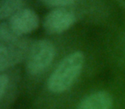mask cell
<instances>
[{
	"mask_svg": "<svg viewBox=\"0 0 125 109\" xmlns=\"http://www.w3.org/2000/svg\"><path fill=\"white\" fill-rule=\"evenodd\" d=\"M76 21V17L72 11L65 8L53 9L45 16L43 26L50 34H59L69 30Z\"/></svg>",
	"mask_w": 125,
	"mask_h": 109,
	"instance_id": "4",
	"label": "cell"
},
{
	"mask_svg": "<svg viewBox=\"0 0 125 109\" xmlns=\"http://www.w3.org/2000/svg\"><path fill=\"white\" fill-rule=\"evenodd\" d=\"M21 38L10 26L9 22L2 21L0 24V42H10Z\"/></svg>",
	"mask_w": 125,
	"mask_h": 109,
	"instance_id": "8",
	"label": "cell"
},
{
	"mask_svg": "<svg viewBox=\"0 0 125 109\" xmlns=\"http://www.w3.org/2000/svg\"><path fill=\"white\" fill-rule=\"evenodd\" d=\"M24 8L23 0H0V20H10Z\"/></svg>",
	"mask_w": 125,
	"mask_h": 109,
	"instance_id": "7",
	"label": "cell"
},
{
	"mask_svg": "<svg viewBox=\"0 0 125 109\" xmlns=\"http://www.w3.org/2000/svg\"><path fill=\"white\" fill-rule=\"evenodd\" d=\"M9 24L15 32L22 37L35 31L40 26L38 14L29 8H24L9 20Z\"/></svg>",
	"mask_w": 125,
	"mask_h": 109,
	"instance_id": "5",
	"label": "cell"
},
{
	"mask_svg": "<svg viewBox=\"0 0 125 109\" xmlns=\"http://www.w3.org/2000/svg\"><path fill=\"white\" fill-rule=\"evenodd\" d=\"M40 2L48 7L57 9V8H65L67 6L72 5L75 2V0H40Z\"/></svg>",
	"mask_w": 125,
	"mask_h": 109,
	"instance_id": "9",
	"label": "cell"
},
{
	"mask_svg": "<svg viewBox=\"0 0 125 109\" xmlns=\"http://www.w3.org/2000/svg\"><path fill=\"white\" fill-rule=\"evenodd\" d=\"M32 43L22 37L10 42H0V71L3 73L26 58Z\"/></svg>",
	"mask_w": 125,
	"mask_h": 109,
	"instance_id": "3",
	"label": "cell"
},
{
	"mask_svg": "<svg viewBox=\"0 0 125 109\" xmlns=\"http://www.w3.org/2000/svg\"><path fill=\"white\" fill-rule=\"evenodd\" d=\"M10 79L9 77L5 73H1L0 75V98L2 99L5 94L7 88L9 86Z\"/></svg>",
	"mask_w": 125,
	"mask_h": 109,
	"instance_id": "10",
	"label": "cell"
},
{
	"mask_svg": "<svg viewBox=\"0 0 125 109\" xmlns=\"http://www.w3.org/2000/svg\"><path fill=\"white\" fill-rule=\"evenodd\" d=\"M55 46L46 39H40L33 42L26 57L27 71L31 75H38L43 73L55 57Z\"/></svg>",
	"mask_w": 125,
	"mask_h": 109,
	"instance_id": "2",
	"label": "cell"
},
{
	"mask_svg": "<svg viewBox=\"0 0 125 109\" xmlns=\"http://www.w3.org/2000/svg\"><path fill=\"white\" fill-rule=\"evenodd\" d=\"M117 2H119L121 4H123V5H124V0H116Z\"/></svg>",
	"mask_w": 125,
	"mask_h": 109,
	"instance_id": "11",
	"label": "cell"
},
{
	"mask_svg": "<svg viewBox=\"0 0 125 109\" xmlns=\"http://www.w3.org/2000/svg\"><path fill=\"white\" fill-rule=\"evenodd\" d=\"M84 61L85 57L81 51H75L65 56L49 77V90L53 93H62L70 89L82 73Z\"/></svg>",
	"mask_w": 125,
	"mask_h": 109,
	"instance_id": "1",
	"label": "cell"
},
{
	"mask_svg": "<svg viewBox=\"0 0 125 109\" xmlns=\"http://www.w3.org/2000/svg\"><path fill=\"white\" fill-rule=\"evenodd\" d=\"M112 98L105 91H98L87 95L77 109H111Z\"/></svg>",
	"mask_w": 125,
	"mask_h": 109,
	"instance_id": "6",
	"label": "cell"
}]
</instances>
